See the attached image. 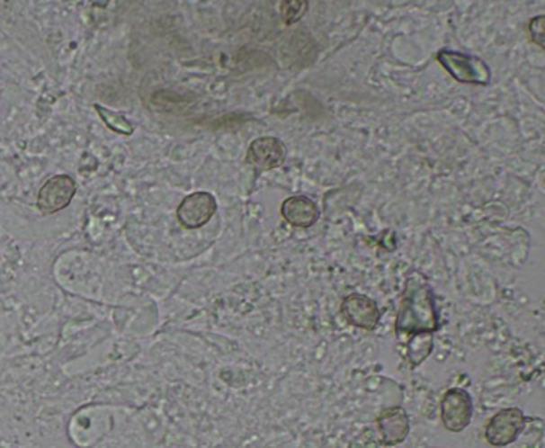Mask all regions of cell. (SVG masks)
I'll return each mask as SVG.
<instances>
[{
    "instance_id": "cell-5",
    "label": "cell",
    "mask_w": 545,
    "mask_h": 448,
    "mask_svg": "<svg viewBox=\"0 0 545 448\" xmlns=\"http://www.w3.org/2000/svg\"><path fill=\"white\" fill-rule=\"evenodd\" d=\"M77 193V184L69 175H57L43 184L37 195V207L43 215L65 210Z\"/></svg>"
},
{
    "instance_id": "cell-9",
    "label": "cell",
    "mask_w": 545,
    "mask_h": 448,
    "mask_svg": "<svg viewBox=\"0 0 545 448\" xmlns=\"http://www.w3.org/2000/svg\"><path fill=\"white\" fill-rule=\"evenodd\" d=\"M376 431L382 447H397L408 439L409 418L405 408L397 405L386 408L376 418Z\"/></svg>"
},
{
    "instance_id": "cell-4",
    "label": "cell",
    "mask_w": 545,
    "mask_h": 448,
    "mask_svg": "<svg viewBox=\"0 0 545 448\" xmlns=\"http://www.w3.org/2000/svg\"><path fill=\"white\" fill-rule=\"evenodd\" d=\"M474 415L472 398L462 388H451L446 390L440 405L442 425L450 433H462L470 426Z\"/></svg>"
},
{
    "instance_id": "cell-12",
    "label": "cell",
    "mask_w": 545,
    "mask_h": 448,
    "mask_svg": "<svg viewBox=\"0 0 545 448\" xmlns=\"http://www.w3.org/2000/svg\"><path fill=\"white\" fill-rule=\"evenodd\" d=\"M94 108L98 111L101 119L106 123V127L111 129V130L119 133V135H123V137H129V135L133 133V127H131V123L125 117L121 116V114H115L111 109L103 108L100 104H94Z\"/></svg>"
},
{
    "instance_id": "cell-7",
    "label": "cell",
    "mask_w": 545,
    "mask_h": 448,
    "mask_svg": "<svg viewBox=\"0 0 545 448\" xmlns=\"http://www.w3.org/2000/svg\"><path fill=\"white\" fill-rule=\"evenodd\" d=\"M218 209L215 195L210 193H194L187 195L176 210V217L181 226L186 229H199L209 223Z\"/></svg>"
},
{
    "instance_id": "cell-6",
    "label": "cell",
    "mask_w": 545,
    "mask_h": 448,
    "mask_svg": "<svg viewBox=\"0 0 545 448\" xmlns=\"http://www.w3.org/2000/svg\"><path fill=\"white\" fill-rule=\"evenodd\" d=\"M341 314L347 320V324L360 330L373 332L380 326V306L362 293H352L343 300Z\"/></svg>"
},
{
    "instance_id": "cell-8",
    "label": "cell",
    "mask_w": 545,
    "mask_h": 448,
    "mask_svg": "<svg viewBox=\"0 0 545 448\" xmlns=\"http://www.w3.org/2000/svg\"><path fill=\"white\" fill-rule=\"evenodd\" d=\"M287 159V146L275 137L256 138L248 146L246 164L256 172H267L281 166Z\"/></svg>"
},
{
    "instance_id": "cell-13",
    "label": "cell",
    "mask_w": 545,
    "mask_h": 448,
    "mask_svg": "<svg viewBox=\"0 0 545 448\" xmlns=\"http://www.w3.org/2000/svg\"><path fill=\"white\" fill-rule=\"evenodd\" d=\"M308 0H290V2H281L280 4V13L281 20L285 24H294L299 22L302 16L308 13Z\"/></svg>"
},
{
    "instance_id": "cell-10",
    "label": "cell",
    "mask_w": 545,
    "mask_h": 448,
    "mask_svg": "<svg viewBox=\"0 0 545 448\" xmlns=\"http://www.w3.org/2000/svg\"><path fill=\"white\" fill-rule=\"evenodd\" d=\"M281 217L290 226L308 229L318 221V209L308 195H291L281 203Z\"/></svg>"
},
{
    "instance_id": "cell-11",
    "label": "cell",
    "mask_w": 545,
    "mask_h": 448,
    "mask_svg": "<svg viewBox=\"0 0 545 448\" xmlns=\"http://www.w3.org/2000/svg\"><path fill=\"white\" fill-rule=\"evenodd\" d=\"M433 349L432 335H419L411 336L407 340V359H408L411 369H416L423 363Z\"/></svg>"
},
{
    "instance_id": "cell-2",
    "label": "cell",
    "mask_w": 545,
    "mask_h": 448,
    "mask_svg": "<svg viewBox=\"0 0 545 448\" xmlns=\"http://www.w3.org/2000/svg\"><path fill=\"white\" fill-rule=\"evenodd\" d=\"M437 61L445 67L452 79L469 85L487 87L491 82V69L483 59L454 50H440Z\"/></svg>"
},
{
    "instance_id": "cell-14",
    "label": "cell",
    "mask_w": 545,
    "mask_h": 448,
    "mask_svg": "<svg viewBox=\"0 0 545 448\" xmlns=\"http://www.w3.org/2000/svg\"><path fill=\"white\" fill-rule=\"evenodd\" d=\"M544 15L534 16L532 22H530V34H532V42L541 47V49H544Z\"/></svg>"
},
{
    "instance_id": "cell-1",
    "label": "cell",
    "mask_w": 545,
    "mask_h": 448,
    "mask_svg": "<svg viewBox=\"0 0 545 448\" xmlns=\"http://www.w3.org/2000/svg\"><path fill=\"white\" fill-rule=\"evenodd\" d=\"M440 328L435 298L431 283L421 273H411L405 282L402 300L395 318L397 336L432 335Z\"/></svg>"
},
{
    "instance_id": "cell-3",
    "label": "cell",
    "mask_w": 545,
    "mask_h": 448,
    "mask_svg": "<svg viewBox=\"0 0 545 448\" xmlns=\"http://www.w3.org/2000/svg\"><path fill=\"white\" fill-rule=\"evenodd\" d=\"M528 421H532V418H528L522 408L518 407L503 408L495 413V417L489 418L487 423L485 441L488 442L491 447H509L514 442L518 441Z\"/></svg>"
}]
</instances>
